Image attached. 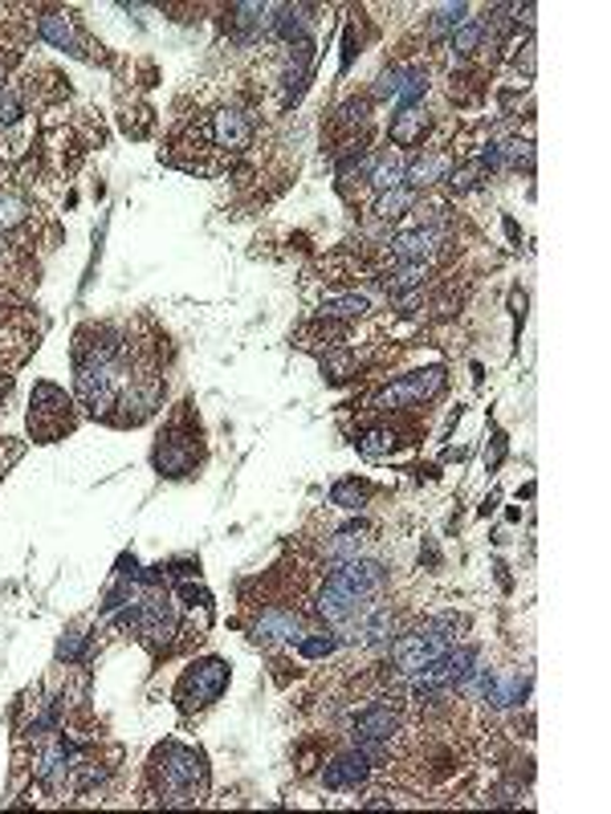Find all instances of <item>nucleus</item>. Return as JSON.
I'll return each instance as SVG.
<instances>
[{
	"label": "nucleus",
	"instance_id": "nucleus-1",
	"mask_svg": "<svg viewBox=\"0 0 611 814\" xmlns=\"http://www.w3.org/2000/svg\"><path fill=\"white\" fill-rule=\"evenodd\" d=\"M144 806H204L209 802V758L200 746L164 741L144 770Z\"/></svg>",
	"mask_w": 611,
	"mask_h": 814
},
{
	"label": "nucleus",
	"instance_id": "nucleus-2",
	"mask_svg": "<svg viewBox=\"0 0 611 814\" xmlns=\"http://www.w3.org/2000/svg\"><path fill=\"white\" fill-rule=\"evenodd\" d=\"M229 680H233L229 659H221V656L196 659V664L183 668L180 680H176V693H171V697H176V709H180L183 717H196V712L212 709V705L224 697Z\"/></svg>",
	"mask_w": 611,
	"mask_h": 814
},
{
	"label": "nucleus",
	"instance_id": "nucleus-3",
	"mask_svg": "<svg viewBox=\"0 0 611 814\" xmlns=\"http://www.w3.org/2000/svg\"><path fill=\"white\" fill-rule=\"evenodd\" d=\"M78 427V412L74 400L65 395L57 383H33V400H29V436L38 444H53L65 432Z\"/></svg>",
	"mask_w": 611,
	"mask_h": 814
},
{
	"label": "nucleus",
	"instance_id": "nucleus-4",
	"mask_svg": "<svg viewBox=\"0 0 611 814\" xmlns=\"http://www.w3.org/2000/svg\"><path fill=\"white\" fill-rule=\"evenodd\" d=\"M449 383V371L444 367H420L412 376L396 379L388 388H379L371 400H367V412H403V408H420V403H432Z\"/></svg>",
	"mask_w": 611,
	"mask_h": 814
},
{
	"label": "nucleus",
	"instance_id": "nucleus-5",
	"mask_svg": "<svg viewBox=\"0 0 611 814\" xmlns=\"http://www.w3.org/2000/svg\"><path fill=\"white\" fill-rule=\"evenodd\" d=\"M196 139L209 142L204 151L236 159L241 151H249V142H253V118H249V110H241V106H221V110H212L204 123H196L192 142Z\"/></svg>",
	"mask_w": 611,
	"mask_h": 814
},
{
	"label": "nucleus",
	"instance_id": "nucleus-6",
	"mask_svg": "<svg viewBox=\"0 0 611 814\" xmlns=\"http://www.w3.org/2000/svg\"><path fill=\"white\" fill-rule=\"evenodd\" d=\"M200 456H204L200 432H192V427H183V424H171L168 432L159 436L151 461H156L159 477H192L196 465H200Z\"/></svg>",
	"mask_w": 611,
	"mask_h": 814
},
{
	"label": "nucleus",
	"instance_id": "nucleus-7",
	"mask_svg": "<svg viewBox=\"0 0 611 814\" xmlns=\"http://www.w3.org/2000/svg\"><path fill=\"white\" fill-rule=\"evenodd\" d=\"M391 261H436L449 249V229L444 224H420V229H408V233H396L383 241Z\"/></svg>",
	"mask_w": 611,
	"mask_h": 814
},
{
	"label": "nucleus",
	"instance_id": "nucleus-8",
	"mask_svg": "<svg viewBox=\"0 0 611 814\" xmlns=\"http://www.w3.org/2000/svg\"><path fill=\"white\" fill-rule=\"evenodd\" d=\"M33 29H38V38L45 41V45L70 53V57H78V62H94V57H98V53H94V41L82 38L78 25H74V17L53 13L50 9V13H38Z\"/></svg>",
	"mask_w": 611,
	"mask_h": 814
},
{
	"label": "nucleus",
	"instance_id": "nucleus-9",
	"mask_svg": "<svg viewBox=\"0 0 611 814\" xmlns=\"http://www.w3.org/2000/svg\"><path fill=\"white\" fill-rule=\"evenodd\" d=\"M376 778V762L367 758L364 750H355V746H347L343 753H335V758H326L323 765V786L326 790H359L367 786Z\"/></svg>",
	"mask_w": 611,
	"mask_h": 814
},
{
	"label": "nucleus",
	"instance_id": "nucleus-10",
	"mask_svg": "<svg viewBox=\"0 0 611 814\" xmlns=\"http://www.w3.org/2000/svg\"><path fill=\"white\" fill-rule=\"evenodd\" d=\"M249 632H253V644L270 652V647L294 644V639L306 632V620H302L298 611H289V607H265L257 620H253V627H249Z\"/></svg>",
	"mask_w": 611,
	"mask_h": 814
},
{
	"label": "nucleus",
	"instance_id": "nucleus-11",
	"mask_svg": "<svg viewBox=\"0 0 611 814\" xmlns=\"http://www.w3.org/2000/svg\"><path fill=\"white\" fill-rule=\"evenodd\" d=\"M400 733V712L383 700H371V705L351 712V741H396Z\"/></svg>",
	"mask_w": 611,
	"mask_h": 814
},
{
	"label": "nucleus",
	"instance_id": "nucleus-12",
	"mask_svg": "<svg viewBox=\"0 0 611 814\" xmlns=\"http://www.w3.org/2000/svg\"><path fill=\"white\" fill-rule=\"evenodd\" d=\"M449 171H453V156L449 151H429V156H417L408 168H403V188H412V192H429L436 188L441 180H449Z\"/></svg>",
	"mask_w": 611,
	"mask_h": 814
},
{
	"label": "nucleus",
	"instance_id": "nucleus-13",
	"mask_svg": "<svg viewBox=\"0 0 611 814\" xmlns=\"http://www.w3.org/2000/svg\"><path fill=\"white\" fill-rule=\"evenodd\" d=\"M314 70V41H302V45H289V62L282 70V103H298L306 82H310Z\"/></svg>",
	"mask_w": 611,
	"mask_h": 814
},
{
	"label": "nucleus",
	"instance_id": "nucleus-14",
	"mask_svg": "<svg viewBox=\"0 0 611 814\" xmlns=\"http://www.w3.org/2000/svg\"><path fill=\"white\" fill-rule=\"evenodd\" d=\"M429 127H432V118L424 106H400V110L391 115L388 139L396 142V147H420L424 135H429Z\"/></svg>",
	"mask_w": 611,
	"mask_h": 814
},
{
	"label": "nucleus",
	"instance_id": "nucleus-15",
	"mask_svg": "<svg viewBox=\"0 0 611 814\" xmlns=\"http://www.w3.org/2000/svg\"><path fill=\"white\" fill-rule=\"evenodd\" d=\"M314 25H318V17H314L310 4H282L274 38L286 41V45H302V41H314Z\"/></svg>",
	"mask_w": 611,
	"mask_h": 814
},
{
	"label": "nucleus",
	"instance_id": "nucleus-16",
	"mask_svg": "<svg viewBox=\"0 0 611 814\" xmlns=\"http://www.w3.org/2000/svg\"><path fill=\"white\" fill-rule=\"evenodd\" d=\"M371 310V294H359V289H347V294H326L318 302V318H330V323H355Z\"/></svg>",
	"mask_w": 611,
	"mask_h": 814
},
{
	"label": "nucleus",
	"instance_id": "nucleus-17",
	"mask_svg": "<svg viewBox=\"0 0 611 814\" xmlns=\"http://www.w3.org/2000/svg\"><path fill=\"white\" fill-rule=\"evenodd\" d=\"M364 546H367V526H359V521H355V526H347V530L330 533V538H326L318 550H323V558L330 562V567H335V562H351V558H359V554H364Z\"/></svg>",
	"mask_w": 611,
	"mask_h": 814
},
{
	"label": "nucleus",
	"instance_id": "nucleus-18",
	"mask_svg": "<svg viewBox=\"0 0 611 814\" xmlns=\"http://www.w3.org/2000/svg\"><path fill=\"white\" fill-rule=\"evenodd\" d=\"M403 168H408V159L391 147V151H376L371 159V171H367V183L376 188V192H391V188H403Z\"/></svg>",
	"mask_w": 611,
	"mask_h": 814
},
{
	"label": "nucleus",
	"instance_id": "nucleus-19",
	"mask_svg": "<svg viewBox=\"0 0 611 814\" xmlns=\"http://www.w3.org/2000/svg\"><path fill=\"white\" fill-rule=\"evenodd\" d=\"M343 342H347V326L343 323H330V318H318V323H310V326H302L298 330V347H306V350H335V347H343Z\"/></svg>",
	"mask_w": 611,
	"mask_h": 814
},
{
	"label": "nucleus",
	"instance_id": "nucleus-20",
	"mask_svg": "<svg viewBox=\"0 0 611 814\" xmlns=\"http://www.w3.org/2000/svg\"><path fill=\"white\" fill-rule=\"evenodd\" d=\"M396 448H400V432L396 427H367V432L355 436V453L367 456V461H388Z\"/></svg>",
	"mask_w": 611,
	"mask_h": 814
},
{
	"label": "nucleus",
	"instance_id": "nucleus-21",
	"mask_svg": "<svg viewBox=\"0 0 611 814\" xmlns=\"http://www.w3.org/2000/svg\"><path fill=\"white\" fill-rule=\"evenodd\" d=\"M289 647H294L302 659H326V656H335L338 647H343V639H338L335 627H318V632H310V627H306V632H302Z\"/></svg>",
	"mask_w": 611,
	"mask_h": 814
},
{
	"label": "nucleus",
	"instance_id": "nucleus-22",
	"mask_svg": "<svg viewBox=\"0 0 611 814\" xmlns=\"http://www.w3.org/2000/svg\"><path fill=\"white\" fill-rule=\"evenodd\" d=\"M412 208H417V192H412V188H391V192H379L371 216L383 220V224H391V220L408 216Z\"/></svg>",
	"mask_w": 611,
	"mask_h": 814
},
{
	"label": "nucleus",
	"instance_id": "nucleus-23",
	"mask_svg": "<svg viewBox=\"0 0 611 814\" xmlns=\"http://www.w3.org/2000/svg\"><path fill=\"white\" fill-rule=\"evenodd\" d=\"M367 497H371V485L359 477L335 480V489H330V505H338V509H364Z\"/></svg>",
	"mask_w": 611,
	"mask_h": 814
},
{
	"label": "nucleus",
	"instance_id": "nucleus-24",
	"mask_svg": "<svg viewBox=\"0 0 611 814\" xmlns=\"http://www.w3.org/2000/svg\"><path fill=\"white\" fill-rule=\"evenodd\" d=\"M359 371V359H355V350L347 347H335L323 355V376L330 379V383H347V379Z\"/></svg>",
	"mask_w": 611,
	"mask_h": 814
},
{
	"label": "nucleus",
	"instance_id": "nucleus-25",
	"mask_svg": "<svg viewBox=\"0 0 611 814\" xmlns=\"http://www.w3.org/2000/svg\"><path fill=\"white\" fill-rule=\"evenodd\" d=\"M465 21H468V4H441V9L432 13V21H429V38H444V33L453 38V33L465 25Z\"/></svg>",
	"mask_w": 611,
	"mask_h": 814
},
{
	"label": "nucleus",
	"instance_id": "nucleus-26",
	"mask_svg": "<svg viewBox=\"0 0 611 814\" xmlns=\"http://www.w3.org/2000/svg\"><path fill=\"white\" fill-rule=\"evenodd\" d=\"M29 220V204H25V195H17V192H0V236L4 233H13V229H21Z\"/></svg>",
	"mask_w": 611,
	"mask_h": 814
},
{
	"label": "nucleus",
	"instance_id": "nucleus-27",
	"mask_svg": "<svg viewBox=\"0 0 611 814\" xmlns=\"http://www.w3.org/2000/svg\"><path fill=\"white\" fill-rule=\"evenodd\" d=\"M449 50H453V57H468V53L482 50V17H468L465 25L449 38Z\"/></svg>",
	"mask_w": 611,
	"mask_h": 814
},
{
	"label": "nucleus",
	"instance_id": "nucleus-28",
	"mask_svg": "<svg viewBox=\"0 0 611 814\" xmlns=\"http://www.w3.org/2000/svg\"><path fill=\"white\" fill-rule=\"evenodd\" d=\"M485 176H489V171H485V163L477 156L468 159V163H461V168H453L449 171V188H453L456 195H465V192H473V188H477V183L485 180Z\"/></svg>",
	"mask_w": 611,
	"mask_h": 814
},
{
	"label": "nucleus",
	"instance_id": "nucleus-29",
	"mask_svg": "<svg viewBox=\"0 0 611 814\" xmlns=\"http://www.w3.org/2000/svg\"><path fill=\"white\" fill-rule=\"evenodd\" d=\"M86 647H91V635L82 632V627H70V632H62V639H57V659H62V664H82V659H86Z\"/></svg>",
	"mask_w": 611,
	"mask_h": 814
},
{
	"label": "nucleus",
	"instance_id": "nucleus-30",
	"mask_svg": "<svg viewBox=\"0 0 611 814\" xmlns=\"http://www.w3.org/2000/svg\"><path fill=\"white\" fill-rule=\"evenodd\" d=\"M424 91H429V74H424V70H403V86H400V94H396V103L417 106L420 98H424Z\"/></svg>",
	"mask_w": 611,
	"mask_h": 814
},
{
	"label": "nucleus",
	"instance_id": "nucleus-31",
	"mask_svg": "<svg viewBox=\"0 0 611 814\" xmlns=\"http://www.w3.org/2000/svg\"><path fill=\"white\" fill-rule=\"evenodd\" d=\"M367 110H371V106L367 103H359V98H355V103H347L343 106V110H338V127H347V130H364L367 127Z\"/></svg>",
	"mask_w": 611,
	"mask_h": 814
},
{
	"label": "nucleus",
	"instance_id": "nucleus-32",
	"mask_svg": "<svg viewBox=\"0 0 611 814\" xmlns=\"http://www.w3.org/2000/svg\"><path fill=\"white\" fill-rule=\"evenodd\" d=\"M400 86H403V70H388V74L379 78V86H376V98H391V103H396Z\"/></svg>",
	"mask_w": 611,
	"mask_h": 814
},
{
	"label": "nucleus",
	"instance_id": "nucleus-33",
	"mask_svg": "<svg viewBox=\"0 0 611 814\" xmlns=\"http://www.w3.org/2000/svg\"><path fill=\"white\" fill-rule=\"evenodd\" d=\"M4 78H9V57H0V86H4Z\"/></svg>",
	"mask_w": 611,
	"mask_h": 814
},
{
	"label": "nucleus",
	"instance_id": "nucleus-34",
	"mask_svg": "<svg viewBox=\"0 0 611 814\" xmlns=\"http://www.w3.org/2000/svg\"><path fill=\"white\" fill-rule=\"evenodd\" d=\"M4 395H9V379L0 383V412H4Z\"/></svg>",
	"mask_w": 611,
	"mask_h": 814
},
{
	"label": "nucleus",
	"instance_id": "nucleus-35",
	"mask_svg": "<svg viewBox=\"0 0 611 814\" xmlns=\"http://www.w3.org/2000/svg\"><path fill=\"white\" fill-rule=\"evenodd\" d=\"M0 176H4V168H0Z\"/></svg>",
	"mask_w": 611,
	"mask_h": 814
},
{
	"label": "nucleus",
	"instance_id": "nucleus-36",
	"mask_svg": "<svg viewBox=\"0 0 611 814\" xmlns=\"http://www.w3.org/2000/svg\"><path fill=\"white\" fill-rule=\"evenodd\" d=\"M0 314H4V310H0Z\"/></svg>",
	"mask_w": 611,
	"mask_h": 814
}]
</instances>
